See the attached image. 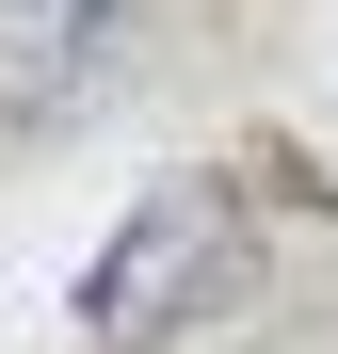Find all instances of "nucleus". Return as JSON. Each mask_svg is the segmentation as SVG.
<instances>
[{
  "mask_svg": "<svg viewBox=\"0 0 338 354\" xmlns=\"http://www.w3.org/2000/svg\"><path fill=\"white\" fill-rule=\"evenodd\" d=\"M225 274H242V194H225V177H161V194L113 225V258L81 274V338L97 354H161L178 322L225 306Z\"/></svg>",
  "mask_w": 338,
  "mask_h": 354,
  "instance_id": "1",
  "label": "nucleus"
},
{
  "mask_svg": "<svg viewBox=\"0 0 338 354\" xmlns=\"http://www.w3.org/2000/svg\"><path fill=\"white\" fill-rule=\"evenodd\" d=\"M129 48V0H0V129H65Z\"/></svg>",
  "mask_w": 338,
  "mask_h": 354,
  "instance_id": "2",
  "label": "nucleus"
}]
</instances>
